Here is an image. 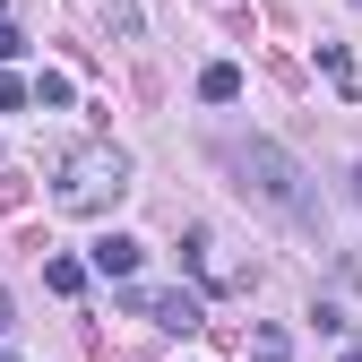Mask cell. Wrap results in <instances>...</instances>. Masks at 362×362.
Instances as JSON below:
<instances>
[{"mask_svg": "<svg viewBox=\"0 0 362 362\" xmlns=\"http://www.w3.org/2000/svg\"><path fill=\"white\" fill-rule=\"evenodd\" d=\"M224 164H233V173H242V190H250V199H267L276 216H293V224L320 216V199H310V173H302L276 139H233V147H224Z\"/></svg>", "mask_w": 362, "mask_h": 362, "instance_id": "6da1fadb", "label": "cell"}, {"mask_svg": "<svg viewBox=\"0 0 362 362\" xmlns=\"http://www.w3.org/2000/svg\"><path fill=\"white\" fill-rule=\"evenodd\" d=\"M121 190H129V156H121V147H78V156L61 164V190H52V199L78 207V216H95V207H112Z\"/></svg>", "mask_w": 362, "mask_h": 362, "instance_id": "7a4b0ae2", "label": "cell"}, {"mask_svg": "<svg viewBox=\"0 0 362 362\" xmlns=\"http://www.w3.org/2000/svg\"><path fill=\"white\" fill-rule=\"evenodd\" d=\"M129 302H139V310H147L156 328H173V337L207 328V302H199V293H129Z\"/></svg>", "mask_w": 362, "mask_h": 362, "instance_id": "3957f363", "label": "cell"}, {"mask_svg": "<svg viewBox=\"0 0 362 362\" xmlns=\"http://www.w3.org/2000/svg\"><path fill=\"white\" fill-rule=\"evenodd\" d=\"M139 259H147V242H129V233H104L95 250H86L95 276H139Z\"/></svg>", "mask_w": 362, "mask_h": 362, "instance_id": "277c9868", "label": "cell"}, {"mask_svg": "<svg viewBox=\"0 0 362 362\" xmlns=\"http://www.w3.org/2000/svg\"><path fill=\"white\" fill-rule=\"evenodd\" d=\"M199 95H207V104H233V95H242V69H233V61H207V69H199Z\"/></svg>", "mask_w": 362, "mask_h": 362, "instance_id": "5b68a950", "label": "cell"}, {"mask_svg": "<svg viewBox=\"0 0 362 362\" xmlns=\"http://www.w3.org/2000/svg\"><path fill=\"white\" fill-rule=\"evenodd\" d=\"M320 78L337 86V95H354V61H345V43H320Z\"/></svg>", "mask_w": 362, "mask_h": 362, "instance_id": "8992f818", "label": "cell"}, {"mask_svg": "<svg viewBox=\"0 0 362 362\" xmlns=\"http://www.w3.org/2000/svg\"><path fill=\"white\" fill-rule=\"evenodd\" d=\"M69 95H78V86H69V78H61V69H43V78H35V104H43V112H61V104H69Z\"/></svg>", "mask_w": 362, "mask_h": 362, "instance_id": "52a82bcc", "label": "cell"}, {"mask_svg": "<svg viewBox=\"0 0 362 362\" xmlns=\"http://www.w3.org/2000/svg\"><path fill=\"white\" fill-rule=\"evenodd\" d=\"M43 285H52V293H78V285H86V267H78V259H52V267H43Z\"/></svg>", "mask_w": 362, "mask_h": 362, "instance_id": "ba28073f", "label": "cell"}, {"mask_svg": "<svg viewBox=\"0 0 362 362\" xmlns=\"http://www.w3.org/2000/svg\"><path fill=\"white\" fill-rule=\"evenodd\" d=\"M104 18H112L121 35H139V0H104Z\"/></svg>", "mask_w": 362, "mask_h": 362, "instance_id": "9c48e42d", "label": "cell"}, {"mask_svg": "<svg viewBox=\"0 0 362 362\" xmlns=\"http://www.w3.org/2000/svg\"><path fill=\"white\" fill-rule=\"evenodd\" d=\"M18 104H35V86L26 78H0V112H18Z\"/></svg>", "mask_w": 362, "mask_h": 362, "instance_id": "30bf717a", "label": "cell"}, {"mask_svg": "<svg viewBox=\"0 0 362 362\" xmlns=\"http://www.w3.org/2000/svg\"><path fill=\"white\" fill-rule=\"evenodd\" d=\"M250 362H285V337H276V328H267V337H259V354H250Z\"/></svg>", "mask_w": 362, "mask_h": 362, "instance_id": "8fae6325", "label": "cell"}, {"mask_svg": "<svg viewBox=\"0 0 362 362\" xmlns=\"http://www.w3.org/2000/svg\"><path fill=\"white\" fill-rule=\"evenodd\" d=\"M18 52H26V35H18V26H0V61H18Z\"/></svg>", "mask_w": 362, "mask_h": 362, "instance_id": "7c38bea8", "label": "cell"}, {"mask_svg": "<svg viewBox=\"0 0 362 362\" xmlns=\"http://www.w3.org/2000/svg\"><path fill=\"white\" fill-rule=\"evenodd\" d=\"M0 337H9V293H0Z\"/></svg>", "mask_w": 362, "mask_h": 362, "instance_id": "4fadbf2b", "label": "cell"}, {"mask_svg": "<svg viewBox=\"0 0 362 362\" xmlns=\"http://www.w3.org/2000/svg\"><path fill=\"white\" fill-rule=\"evenodd\" d=\"M354 199H362V164H354Z\"/></svg>", "mask_w": 362, "mask_h": 362, "instance_id": "5bb4252c", "label": "cell"}, {"mask_svg": "<svg viewBox=\"0 0 362 362\" xmlns=\"http://www.w3.org/2000/svg\"><path fill=\"white\" fill-rule=\"evenodd\" d=\"M345 362H362V345H345Z\"/></svg>", "mask_w": 362, "mask_h": 362, "instance_id": "9a60e30c", "label": "cell"}, {"mask_svg": "<svg viewBox=\"0 0 362 362\" xmlns=\"http://www.w3.org/2000/svg\"><path fill=\"white\" fill-rule=\"evenodd\" d=\"M0 362H18V354H9V345H0Z\"/></svg>", "mask_w": 362, "mask_h": 362, "instance_id": "2e32d148", "label": "cell"}, {"mask_svg": "<svg viewBox=\"0 0 362 362\" xmlns=\"http://www.w3.org/2000/svg\"><path fill=\"white\" fill-rule=\"evenodd\" d=\"M354 9H362V0H354Z\"/></svg>", "mask_w": 362, "mask_h": 362, "instance_id": "e0dca14e", "label": "cell"}]
</instances>
